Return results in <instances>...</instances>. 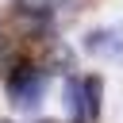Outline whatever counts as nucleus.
Listing matches in <instances>:
<instances>
[{"instance_id": "obj_1", "label": "nucleus", "mask_w": 123, "mask_h": 123, "mask_svg": "<svg viewBox=\"0 0 123 123\" xmlns=\"http://www.w3.org/2000/svg\"><path fill=\"white\" fill-rule=\"evenodd\" d=\"M4 81H8V96H12V104H15V108H35V104H42L46 69L38 73V65L23 62V65L8 69V73H4Z\"/></svg>"}, {"instance_id": "obj_2", "label": "nucleus", "mask_w": 123, "mask_h": 123, "mask_svg": "<svg viewBox=\"0 0 123 123\" xmlns=\"http://www.w3.org/2000/svg\"><path fill=\"white\" fill-rule=\"evenodd\" d=\"M85 50L96 54V58H119V54H123V27H100V31H88Z\"/></svg>"}, {"instance_id": "obj_3", "label": "nucleus", "mask_w": 123, "mask_h": 123, "mask_svg": "<svg viewBox=\"0 0 123 123\" xmlns=\"http://www.w3.org/2000/svg\"><path fill=\"white\" fill-rule=\"evenodd\" d=\"M100 100H104V81L100 77H81V123L100 119Z\"/></svg>"}, {"instance_id": "obj_4", "label": "nucleus", "mask_w": 123, "mask_h": 123, "mask_svg": "<svg viewBox=\"0 0 123 123\" xmlns=\"http://www.w3.org/2000/svg\"><path fill=\"white\" fill-rule=\"evenodd\" d=\"M42 69L46 73H69L73 69V50L65 42H50L46 46V58H42Z\"/></svg>"}, {"instance_id": "obj_5", "label": "nucleus", "mask_w": 123, "mask_h": 123, "mask_svg": "<svg viewBox=\"0 0 123 123\" xmlns=\"http://www.w3.org/2000/svg\"><path fill=\"white\" fill-rule=\"evenodd\" d=\"M65 111L73 123H81V77H69L65 85Z\"/></svg>"}, {"instance_id": "obj_6", "label": "nucleus", "mask_w": 123, "mask_h": 123, "mask_svg": "<svg viewBox=\"0 0 123 123\" xmlns=\"http://www.w3.org/2000/svg\"><path fill=\"white\" fill-rule=\"evenodd\" d=\"M15 8H19V15H35V19H42V15H50L54 0H15Z\"/></svg>"}, {"instance_id": "obj_7", "label": "nucleus", "mask_w": 123, "mask_h": 123, "mask_svg": "<svg viewBox=\"0 0 123 123\" xmlns=\"http://www.w3.org/2000/svg\"><path fill=\"white\" fill-rule=\"evenodd\" d=\"M0 123H12V119H0Z\"/></svg>"}, {"instance_id": "obj_8", "label": "nucleus", "mask_w": 123, "mask_h": 123, "mask_svg": "<svg viewBox=\"0 0 123 123\" xmlns=\"http://www.w3.org/2000/svg\"><path fill=\"white\" fill-rule=\"evenodd\" d=\"M42 123H50V119H42Z\"/></svg>"}]
</instances>
